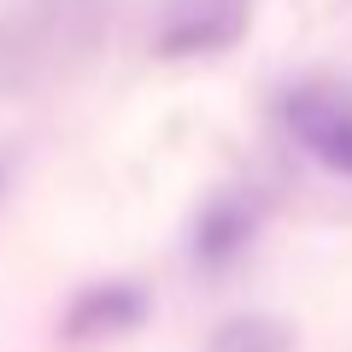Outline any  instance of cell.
Returning a JSON list of instances; mask_svg holds the SVG:
<instances>
[{
	"mask_svg": "<svg viewBox=\"0 0 352 352\" xmlns=\"http://www.w3.org/2000/svg\"><path fill=\"white\" fill-rule=\"evenodd\" d=\"M112 0H0V94H36L100 47Z\"/></svg>",
	"mask_w": 352,
	"mask_h": 352,
	"instance_id": "1",
	"label": "cell"
},
{
	"mask_svg": "<svg viewBox=\"0 0 352 352\" xmlns=\"http://www.w3.org/2000/svg\"><path fill=\"white\" fill-rule=\"evenodd\" d=\"M247 0H164L153 47L164 59H212L247 30Z\"/></svg>",
	"mask_w": 352,
	"mask_h": 352,
	"instance_id": "2",
	"label": "cell"
},
{
	"mask_svg": "<svg viewBox=\"0 0 352 352\" xmlns=\"http://www.w3.org/2000/svg\"><path fill=\"white\" fill-rule=\"evenodd\" d=\"M288 129L317 164L352 176V94L346 88H300L288 94Z\"/></svg>",
	"mask_w": 352,
	"mask_h": 352,
	"instance_id": "3",
	"label": "cell"
},
{
	"mask_svg": "<svg viewBox=\"0 0 352 352\" xmlns=\"http://www.w3.org/2000/svg\"><path fill=\"white\" fill-rule=\"evenodd\" d=\"M147 317V294L135 282H100L71 300L65 311V335L71 340H100V335H129V329Z\"/></svg>",
	"mask_w": 352,
	"mask_h": 352,
	"instance_id": "4",
	"label": "cell"
},
{
	"mask_svg": "<svg viewBox=\"0 0 352 352\" xmlns=\"http://www.w3.org/2000/svg\"><path fill=\"white\" fill-rule=\"evenodd\" d=\"M252 235V217L241 212V206H229V200H217L212 212L200 217V235H194V252H200L206 264H217L223 252H235L241 241Z\"/></svg>",
	"mask_w": 352,
	"mask_h": 352,
	"instance_id": "5",
	"label": "cell"
},
{
	"mask_svg": "<svg viewBox=\"0 0 352 352\" xmlns=\"http://www.w3.org/2000/svg\"><path fill=\"white\" fill-rule=\"evenodd\" d=\"M206 352H288V329L270 317H235L206 340Z\"/></svg>",
	"mask_w": 352,
	"mask_h": 352,
	"instance_id": "6",
	"label": "cell"
},
{
	"mask_svg": "<svg viewBox=\"0 0 352 352\" xmlns=\"http://www.w3.org/2000/svg\"><path fill=\"white\" fill-rule=\"evenodd\" d=\"M12 170H18V159L0 153V206H6V194H12Z\"/></svg>",
	"mask_w": 352,
	"mask_h": 352,
	"instance_id": "7",
	"label": "cell"
}]
</instances>
